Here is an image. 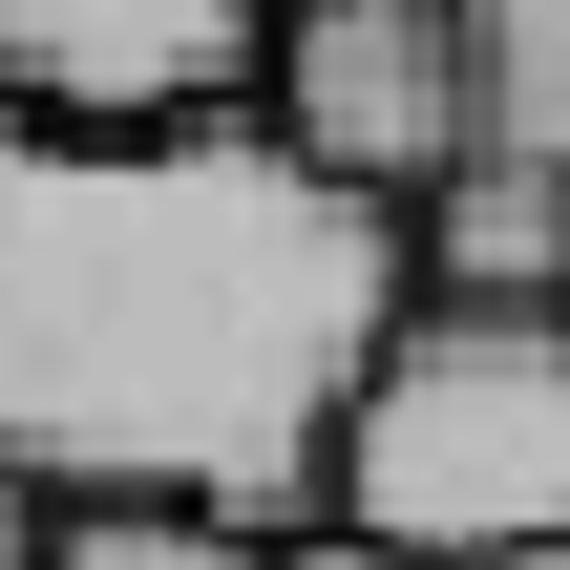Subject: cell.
Listing matches in <instances>:
<instances>
[{"label": "cell", "instance_id": "obj_5", "mask_svg": "<svg viewBox=\"0 0 570 570\" xmlns=\"http://www.w3.org/2000/svg\"><path fill=\"white\" fill-rule=\"evenodd\" d=\"M402 275L444 317H570V148H444L423 212H402Z\"/></svg>", "mask_w": 570, "mask_h": 570}, {"label": "cell", "instance_id": "obj_3", "mask_svg": "<svg viewBox=\"0 0 570 570\" xmlns=\"http://www.w3.org/2000/svg\"><path fill=\"white\" fill-rule=\"evenodd\" d=\"M296 169H338L360 212H423L444 148H487V0H275V106Z\"/></svg>", "mask_w": 570, "mask_h": 570}, {"label": "cell", "instance_id": "obj_6", "mask_svg": "<svg viewBox=\"0 0 570 570\" xmlns=\"http://www.w3.org/2000/svg\"><path fill=\"white\" fill-rule=\"evenodd\" d=\"M42 570H296L275 529H233V508H63Z\"/></svg>", "mask_w": 570, "mask_h": 570}, {"label": "cell", "instance_id": "obj_1", "mask_svg": "<svg viewBox=\"0 0 570 570\" xmlns=\"http://www.w3.org/2000/svg\"><path fill=\"white\" fill-rule=\"evenodd\" d=\"M423 317L402 212L275 127H21L0 106V465L42 508L338 529V423Z\"/></svg>", "mask_w": 570, "mask_h": 570}, {"label": "cell", "instance_id": "obj_2", "mask_svg": "<svg viewBox=\"0 0 570 570\" xmlns=\"http://www.w3.org/2000/svg\"><path fill=\"white\" fill-rule=\"evenodd\" d=\"M338 529L423 570L570 550V317H402L360 423H338Z\"/></svg>", "mask_w": 570, "mask_h": 570}, {"label": "cell", "instance_id": "obj_4", "mask_svg": "<svg viewBox=\"0 0 570 570\" xmlns=\"http://www.w3.org/2000/svg\"><path fill=\"white\" fill-rule=\"evenodd\" d=\"M0 106L21 127H254L275 106V0H0Z\"/></svg>", "mask_w": 570, "mask_h": 570}, {"label": "cell", "instance_id": "obj_8", "mask_svg": "<svg viewBox=\"0 0 570 570\" xmlns=\"http://www.w3.org/2000/svg\"><path fill=\"white\" fill-rule=\"evenodd\" d=\"M42 529H63V508H42V487L0 465V570H42Z\"/></svg>", "mask_w": 570, "mask_h": 570}, {"label": "cell", "instance_id": "obj_10", "mask_svg": "<svg viewBox=\"0 0 570 570\" xmlns=\"http://www.w3.org/2000/svg\"><path fill=\"white\" fill-rule=\"evenodd\" d=\"M508 570H570V550H508Z\"/></svg>", "mask_w": 570, "mask_h": 570}, {"label": "cell", "instance_id": "obj_7", "mask_svg": "<svg viewBox=\"0 0 570 570\" xmlns=\"http://www.w3.org/2000/svg\"><path fill=\"white\" fill-rule=\"evenodd\" d=\"M487 127L570 148V0H487Z\"/></svg>", "mask_w": 570, "mask_h": 570}, {"label": "cell", "instance_id": "obj_9", "mask_svg": "<svg viewBox=\"0 0 570 570\" xmlns=\"http://www.w3.org/2000/svg\"><path fill=\"white\" fill-rule=\"evenodd\" d=\"M296 570H423V550H360V529H296Z\"/></svg>", "mask_w": 570, "mask_h": 570}]
</instances>
